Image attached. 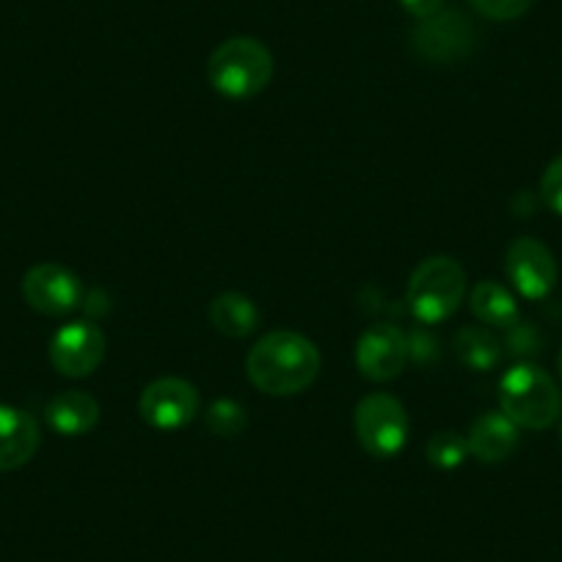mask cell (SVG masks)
I'll return each mask as SVG.
<instances>
[{
  "instance_id": "1",
  "label": "cell",
  "mask_w": 562,
  "mask_h": 562,
  "mask_svg": "<svg viewBox=\"0 0 562 562\" xmlns=\"http://www.w3.org/2000/svg\"><path fill=\"white\" fill-rule=\"evenodd\" d=\"M246 372L259 392L290 397L310 389L321 375V350L304 334L270 331L248 353Z\"/></svg>"
},
{
  "instance_id": "2",
  "label": "cell",
  "mask_w": 562,
  "mask_h": 562,
  "mask_svg": "<svg viewBox=\"0 0 562 562\" xmlns=\"http://www.w3.org/2000/svg\"><path fill=\"white\" fill-rule=\"evenodd\" d=\"M502 414L527 430L551 428L562 414V394L554 378L538 364H513L499 381Z\"/></svg>"
},
{
  "instance_id": "3",
  "label": "cell",
  "mask_w": 562,
  "mask_h": 562,
  "mask_svg": "<svg viewBox=\"0 0 562 562\" xmlns=\"http://www.w3.org/2000/svg\"><path fill=\"white\" fill-rule=\"evenodd\" d=\"M207 78L226 100H251L268 89L273 78V56L259 40L232 36L210 56Z\"/></svg>"
},
{
  "instance_id": "4",
  "label": "cell",
  "mask_w": 562,
  "mask_h": 562,
  "mask_svg": "<svg viewBox=\"0 0 562 562\" xmlns=\"http://www.w3.org/2000/svg\"><path fill=\"white\" fill-rule=\"evenodd\" d=\"M463 295H467V270L461 268V262L452 257H430L411 273L405 304L422 326H439L456 315L458 306L463 304Z\"/></svg>"
},
{
  "instance_id": "5",
  "label": "cell",
  "mask_w": 562,
  "mask_h": 562,
  "mask_svg": "<svg viewBox=\"0 0 562 562\" xmlns=\"http://www.w3.org/2000/svg\"><path fill=\"white\" fill-rule=\"evenodd\" d=\"M353 428L367 456L378 458V461H389V458L400 456L405 441H408V411L392 394H367L356 405Z\"/></svg>"
},
{
  "instance_id": "6",
  "label": "cell",
  "mask_w": 562,
  "mask_h": 562,
  "mask_svg": "<svg viewBox=\"0 0 562 562\" xmlns=\"http://www.w3.org/2000/svg\"><path fill=\"white\" fill-rule=\"evenodd\" d=\"M474 25L458 9H441V12L430 14V18L419 20L414 36V50L422 61L430 64H456L472 53Z\"/></svg>"
},
{
  "instance_id": "7",
  "label": "cell",
  "mask_w": 562,
  "mask_h": 562,
  "mask_svg": "<svg viewBox=\"0 0 562 562\" xmlns=\"http://www.w3.org/2000/svg\"><path fill=\"white\" fill-rule=\"evenodd\" d=\"M505 273L513 290L527 301L549 299L557 288L560 270L554 254L535 237H516L505 251Z\"/></svg>"
},
{
  "instance_id": "8",
  "label": "cell",
  "mask_w": 562,
  "mask_h": 562,
  "mask_svg": "<svg viewBox=\"0 0 562 562\" xmlns=\"http://www.w3.org/2000/svg\"><path fill=\"white\" fill-rule=\"evenodd\" d=\"M23 299L40 315L64 317L78 310L86 295L72 270L56 262H42L23 276Z\"/></svg>"
},
{
  "instance_id": "9",
  "label": "cell",
  "mask_w": 562,
  "mask_h": 562,
  "mask_svg": "<svg viewBox=\"0 0 562 562\" xmlns=\"http://www.w3.org/2000/svg\"><path fill=\"white\" fill-rule=\"evenodd\" d=\"M105 334L94 321H72L50 339V364L64 378H86L105 359Z\"/></svg>"
},
{
  "instance_id": "10",
  "label": "cell",
  "mask_w": 562,
  "mask_h": 562,
  "mask_svg": "<svg viewBox=\"0 0 562 562\" xmlns=\"http://www.w3.org/2000/svg\"><path fill=\"white\" fill-rule=\"evenodd\" d=\"M411 359V345L403 328L392 323H378L361 334L356 345V367L361 378L372 383H386L405 370Z\"/></svg>"
},
{
  "instance_id": "11",
  "label": "cell",
  "mask_w": 562,
  "mask_h": 562,
  "mask_svg": "<svg viewBox=\"0 0 562 562\" xmlns=\"http://www.w3.org/2000/svg\"><path fill=\"white\" fill-rule=\"evenodd\" d=\"M140 419L158 430H180L199 414V392L182 378H158L138 400Z\"/></svg>"
},
{
  "instance_id": "12",
  "label": "cell",
  "mask_w": 562,
  "mask_h": 562,
  "mask_svg": "<svg viewBox=\"0 0 562 562\" xmlns=\"http://www.w3.org/2000/svg\"><path fill=\"white\" fill-rule=\"evenodd\" d=\"M42 445L40 425L23 408L0 403V472H14L34 461Z\"/></svg>"
},
{
  "instance_id": "13",
  "label": "cell",
  "mask_w": 562,
  "mask_h": 562,
  "mask_svg": "<svg viewBox=\"0 0 562 562\" xmlns=\"http://www.w3.org/2000/svg\"><path fill=\"white\" fill-rule=\"evenodd\" d=\"M518 425H513L502 411H485L469 428V456L480 463H502L516 452Z\"/></svg>"
},
{
  "instance_id": "14",
  "label": "cell",
  "mask_w": 562,
  "mask_h": 562,
  "mask_svg": "<svg viewBox=\"0 0 562 562\" xmlns=\"http://www.w3.org/2000/svg\"><path fill=\"white\" fill-rule=\"evenodd\" d=\"M45 419L58 436L78 439V436L91 434L97 428V422H100V403L89 392L69 389V392L56 394L47 403Z\"/></svg>"
},
{
  "instance_id": "15",
  "label": "cell",
  "mask_w": 562,
  "mask_h": 562,
  "mask_svg": "<svg viewBox=\"0 0 562 562\" xmlns=\"http://www.w3.org/2000/svg\"><path fill=\"white\" fill-rule=\"evenodd\" d=\"M469 310L472 315L477 317L483 326H494V328H510L518 323V304L513 299L510 290L505 284L494 279L480 281L477 288L472 290L469 295Z\"/></svg>"
},
{
  "instance_id": "16",
  "label": "cell",
  "mask_w": 562,
  "mask_h": 562,
  "mask_svg": "<svg viewBox=\"0 0 562 562\" xmlns=\"http://www.w3.org/2000/svg\"><path fill=\"white\" fill-rule=\"evenodd\" d=\"M210 323L218 334L229 339H243L257 331L259 310L248 295L224 293L210 304Z\"/></svg>"
},
{
  "instance_id": "17",
  "label": "cell",
  "mask_w": 562,
  "mask_h": 562,
  "mask_svg": "<svg viewBox=\"0 0 562 562\" xmlns=\"http://www.w3.org/2000/svg\"><path fill=\"white\" fill-rule=\"evenodd\" d=\"M452 348L458 361L472 372H491L502 361V342L485 326H463Z\"/></svg>"
},
{
  "instance_id": "18",
  "label": "cell",
  "mask_w": 562,
  "mask_h": 562,
  "mask_svg": "<svg viewBox=\"0 0 562 562\" xmlns=\"http://www.w3.org/2000/svg\"><path fill=\"white\" fill-rule=\"evenodd\" d=\"M204 422H207L210 434L221 436V439H235V436H240L246 430L248 416L240 403L221 397L210 405L207 414H204Z\"/></svg>"
},
{
  "instance_id": "19",
  "label": "cell",
  "mask_w": 562,
  "mask_h": 562,
  "mask_svg": "<svg viewBox=\"0 0 562 562\" xmlns=\"http://www.w3.org/2000/svg\"><path fill=\"white\" fill-rule=\"evenodd\" d=\"M469 458V441L467 436H458L452 430H445V434H436L434 439L428 441V461L430 467L436 469H450L463 467Z\"/></svg>"
},
{
  "instance_id": "20",
  "label": "cell",
  "mask_w": 562,
  "mask_h": 562,
  "mask_svg": "<svg viewBox=\"0 0 562 562\" xmlns=\"http://www.w3.org/2000/svg\"><path fill=\"white\" fill-rule=\"evenodd\" d=\"M543 334H540V328L535 323L518 321L516 326L507 328L505 345L516 359H532V356H538L543 350Z\"/></svg>"
},
{
  "instance_id": "21",
  "label": "cell",
  "mask_w": 562,
  "mask_h": 562,
  "mask_svg": "<svg viewBox=\"0 0 562 562\" xmlns=\"http://www.w3.org/2000/svg\"><path fill=\"white\" fill-rule=\"evenodd\" d=\"M472 7L483 18L496 20V23H510V20L524 18L529 12L532 0H472Z\"/></svg>"
},
{
  "instance_id": "22",
  "label": "cell",
  "mask_w": 562,
  "mask_h": 562,
  "mask_svg": "<svg viewBox=\"0 0 562 562\" xmlns=\"http://www.w3.org/2000/svg\"><path fill=\"white\" fill-rule=\"evenodd\" d=\"M540 199L551 213L562 215V155L546 166L543 177H540Z\"/></svg>"
},
{
  "instance_id": "23",
  "label": "cell",
  "mask_w": 562,
  "mask_h": 562,
  "mask_svg": "<svg viewBox=\"0 0 562 562\" xmlns=\"http://www.w3.org/2000/svg\"><path fill=\"white\" fill-rule=\"evenodd\" d=\"M408 345H411V356H414L416 361H422V364L439 359V339L428 337V334H422V331L411 334Z\"/></svg>"
},
{
  "instance_id": "24",
  "label": "cell",
  "mask_w": 562,
  "mask_h": 562,
  "mask_svg": "<svg viewBox=\"0 0 562 562\" xmlns=\"http://www.w3.org/2000/svg\"><path fill=\"white\" fill-rule=\"evenodd\" d=\"M400 7H403L411 18L425 20L430 18V14L441 12V9H445V0H400Z\"/></svg>"
},
{
  "instance_id": "25",
  "label": "cell",
  "mask_w": 562,
  "mask_h": 562,
  "mask_svg": "<svg viewBox=\"0 0 562 562\" xmlns=\"http://www.w3.org/2000/svg\"><path fill=\"white\" fill-rule=\"evenodd\" d=\"M560 445H562V416H560Z\"/></svg>"
},
{
  "instance_id": "26",
  "label": "cell",
  "mask_w": 562,
  "mask_h": 562,
  "mask_svg": "<svg viewBox=\"0 0 562 562\" xmlns=\"http://www.w3.org/2000/svg\"><path fill=\"white\" fill-rule=\"evenodd\" d=\"M560 378H562V350H560Z\"/></svg>"
}]
</instances>
